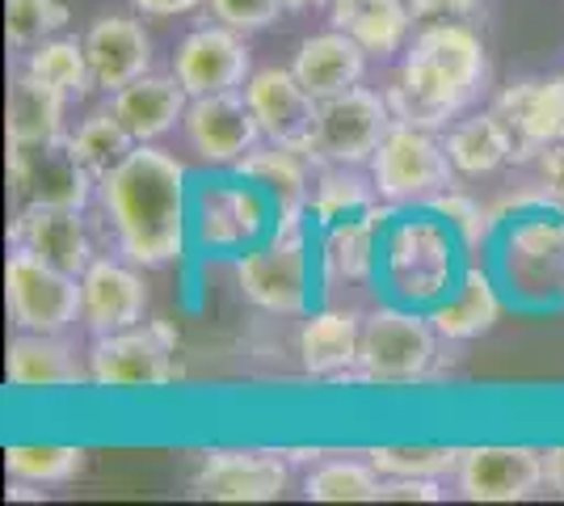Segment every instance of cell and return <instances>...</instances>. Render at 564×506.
Segmentation results:
<instances>
[{
	"mask_svg": "<svg viewBox=\"0 0 564 506\" xmlns=\"http://www.w3.org/2000/svg\"><path fill=\"white\" fill-rule=\"evenodd\" d=\"M489 60L471 25H425L400 60L397 80L383 89L392 119L443 131L485 89Z\"/></svg>",
	"mask_w": 564,
	"mask_h": 506,
	"instance_id": "cell-2",
	"label": "cell"
},
{
	"mask_svg": "<svg viewBox=\"0 0 564 506\" xmlns=\"http://www.w3.org/2000/svg\"><path fill=\"white\" fill-rule=\"evenodd\" d=\"M535 173H540V186L556 203H564V140H556V144H547L535 157Z\"/></svg>",
	"mask_w": 564,
	"mask_h": 506,
	"instance_id": "cell-43",
	"label": "cell"
},
{
	"mask_svg": "<svg viewBox=\"0 0 564 506\" xmlns=\"http://www.w3.org/2000/svg\"><path fill=\"white\" fill-rule=\"evenodd\" d=\"M148 313V288L143 274L115 258H94L89 270L80 274V321L89 334H118L140 325Z\"/></svg>",
	"mask_w": 564,
	"mask_h": 506,
	"instance_id": "cell-19",
	"label": "cell"
},
{
	"mask_svg": "<svg viewBox=\"0 0 564 506\" xmlns=\"http://www.w3.org/2000/svg\"><path fill=\"white\" fill-rule=\"evenodd\" d=\"M22 73L47 80L55 89H64L68 97H85L94 89V68H89V55H85V39H47L25 55Z\"/></svg>",
	"mask_w": 564,
	"mask_h": 506,
	"instance_id": "cell-36",
	"label": "cell"
},
{
	"mask_svg": "<svg viewBox=\"0 0 564 506\" xmlns=\"http://www.w3.org/2000/svg\"><path fill=\"white\" fill-rule=\"evenodd\" d=\"M501 309H506V291L494 279V270L468 262L459 288L451 291L443 304L430 309V321L443 334V342H471V337H485L494 330L501 321Z\"/></svg>",
	"mask_w": 564,
	"mask_h": 506,
	"instance_id": "cell-25",
	"label": "cell"
},
{
	"mask_svg": "<svg viewBox=\"0 0 564 506\" xmlns=\"http://www.w3.org/2000/svg\"><path fill=\"white\" fill-rule=\"evenodd\" d=\"M207 4H212L215 22L232 25L240 34L274 25L282 18V9H286V0H207Z\"/></svg>",
	"mask_w": 564,
	"mask_h": 506,
	"instance_id": "cell-40",
	"label": "cell"
},
{
	"mask_svg": "<svg viewBox=\"0 0 564 506\" xmlns=\"http://www.w3.org/2000/svg\"><path fill=\"white\" fill-rule=\"evenodd\" d=\"M110 110L127 122V131L140 144H156L165 131H173L186 119L189 94L177 76H152L143 73L140 80L122 85L118 94H110Z\"/></svg>",
	"mask_w": 564,
	"mask_h": 506,
	"instance_id": "cell-24",
	"label": "cell"
},
{
	"mask_svg": "<svg viewBox=\"0 0 564 506\" xmlns=\"http://www.w3.org/2000/svg\"><path fill=\"white\" fill-rule=\"evenodd\" d=\"M279 224L270 194L258 182L228 173L189 186V245L215 258H240L261 245Z\"/></svg>",
	"mask_w": 564,
	"mask_h": 506,
	"instance_id": "cell-6",
	"label": "cell"
},
{
	"mask_svg": "<svg viewBox=\"0 0 564 506\" xmlns=\"http://www.w3.org/2000/svg\"><path fill=\"white\" fill-rule=\"evenodd\" d=\"M392 122L397 119H392L388 97L367 89V85H354L346 94L321 101L316 131H312V144L304 157L312 161V169L371 165V157L383 144V136L392 131Z\"/></svg>",
	"mask_w": 564,
	"mask_h": 506,
	"instance_id": "cell-8",
	"label": "cell"
},
{
	"mask_svg": "<svg viewBox=\"0 0 564 506\" xmlns=\"http://www.w3.org/2000/svg\"><path fill=\"white\" fill-rule=\"evenodd\" d=\"M494 110L518 140L514 161H535L543 148L564 140V76H527L497 94Z\"/></svg>",
	"mask_w": 564,
	"mask_h": 506,
	"instance_id": "cell-18",
	"label": "cell"
},
{
	"mask_svg": "<svg viewBox=\"0 0 564 506\" xmlns=\"http://www.w3.org/2000/svg\"><path fill=\"white\" fill-rule=\"evenodd\" d=\"M207 0H131V9L143 13V18H177V13H189Z\"/></svg>",
	"mask_w": 564,
	"mask_h": 506,
	"instance_id": "cell-44",
	"label": "cell"
},
{
	"mask_svg": "<svg viewBox=\"0 0 564 506\" xmlns=\"http://www.w3.org/2000/svg\"><path fill=\"white\" fill-rule=\"evenodd\" d=\"M4 300L18 330L30 334H64L80 316V274L43 262L25 245H13L4 262Z\"/></svg>",
	"mask_w": 564,
	"mask_h": 506,
	"instance_id": "cell-11",
	"label": "cell"
},
{
	"mask_svg": "<svg viewBox=\"0 0 564 506\" xmlns=\"http://www.w3.org/2000/svg\"><path fill=\"white\" fill-rule=\"evenodd\" d=\"M186 140L189 148L207 161V165H236L245 152H253L261 136L258 119L249 110L245 94H207V97H189V110L186 119Z\"/></svg>",
	"mask_w": 564,
	"mask_h": 506,
	"instance_id": "cell-16",
	"label": "cell"
},
{
	"mask_svg": "<svg viewBox=\"0 0 564 506\" xmlns=\"http://www.w3.org/2000/svg\"><path fill=\"white\" fill-rule=\"evenodd\" d=\"M367 460L383 477H434V482H443L459 469L464 448H451V443H383V448H371Z\"/></svg>",
	"mask_w": 564,
	"mask_h": 506,
	"instance_id": "cell-37",
	"label": "cell"
},
{
	"mask_svg": "<svg viewBox=\"0 0 564 506\" xmlns=\"http://www.w3.org/2000/svg\"><path fill=\"white\" fill-rule=\"evenodd\" d=\"M312 219V216H307ZM307 219L295 224H274V233L249 254L232 258L236 288L245 291L249 304H258L274 316H307L316 300V274L321 258H312L316 249L307 241Z\"/></svg>",
	"mask_w": 564,
	"mask_h": 506,
	"instance_id": "cell-5",
	"label": "cell"
},
{
	"mask_svg": "<svg viewBox=\"0 0 564 506\" xmlns=\"http://www.w3.org/2000/svg\"><path fill=\"white\" fill-rule=\"evenodd\" d=\"M245 101H249L261 136L270 144L307 152L312 131H316V115H321V101L307 94L291 68H258L245 80Z\"/></svg>",
	"mask_w": 564,
	"mask_h": 506,
	"instance_id": "cell-13",
	"label": "cell"
},
{
	"mask_svg": "<svg viewBox=\"0 0 564 506\" xmlns=\"http://www.w3.org/2000/svg\"><path fill=\"white\" fill-rule=\"evenodd\" d=\"M68 4L59 0H4V34L13 47H39L68 25Z\"/></svg>",
	"mask_w": 564,
	"mask_h": 506,
	"instance_id": "cell-38",
	"label": "cell"
},
{
	"mask_svg": "<svg viewBox=\"0 0 564 506\" xmlns=\"http://www.w3.org/2000/svg\"><path fill=\"white\" fill-rule=\"evenodd\" d=\"M189 173L156 144H135L131 157L97 177V198L115 224L122 258L135 266H169L189 249Z\"/></svg>",
	"mask_w": 564,
	"mask_h": 506,
	"instance_id": "cell-1",
	"label": "cell"
},
{
	"mask_svg": "<svg viewBox=\"0 0 564 506\" xmlns=\"http://www.w3.org/2000/svg\"><path fill=\"white\" fill-rule=\"evenodd\" d=\"M173 76L186 85L189 97L228 94L240 89L253 76V60L240 43V30L232 25H203L189 30L173 51Z\"/></svg>",
	"mask_w": 564,
	"mask_h": 506,
	"instance_id": "cell-14",
	"label": "cell"
},
{
	"mask_svg": "<svg viewBox=\"0 0 564 506\" xmlns=\"http://www.w3.org/2000/svg\"><path fill=\"white\" fill-rule=\"evenodd\" d=\"M371 182H376L379 198L400 203V207L404 203L417 207L455 186V165L447 157V144L434 140V131L392 122V131L383 136V144L371 157Z\"/></svg>",
	"mask_w": 564,
	"mask_h": 506,
	"instance_id": "cell-9",
	"label": "cell"
},
{
	"mask_svg": "<svg viewBox=\"0 0 564 506\" xmlns=\"http://www.w3.org/2000/svg\"><path fill=\"white\" fill-rule=\"evenodd\" d=\"M291 482L279 452H207L194 469V494L215 503H274Z\"/></svg>",
	"mask_w": 564,
	"mask_h": 506,
	"instance_id": "cell-17",
	"label": "cell"
},
{
	"mask_svg": "<svg viewBox=\"0 0 564 506\" xmlns=\"http://www.w3.org/2000/svg\"><path fill=\"white\" fill-rule=\"evenodd\" d=\"M413 30L425 25H471L480 18V0H409Z\"/></svg>",
	"mask_w": 564,
	"mask_h": 506,
	"instance_id": "cell-41",
	"label": "cell"
},
{
	"mask_svg": "<svg viewBox=\"0 0 564 506\" xmlns=\"http://www.w3.org/2000/svg\"><path fill=\"white\" fill-rule=\"evenodd\" d=\"M85 55L94 68V85L106 94H118L122 85L140 80L152 68V39L135 18H97L85 34Z\"/></svg>",
	"mask_w": 564,
	"mask_h": 506,
	"instance_id": "cell-23",
	"label": "cell"
},
{
	"mask_svg": "<svg viewBox=\"0 0 564 506\" xmlns=\"http://www.w3.org/2000/svg\"><path fill=\"white\" fill-rule=\"evenodd\" d=\"M468 249L447 219L417 203L413 212H397L379 241V288L392 304L430 313L459 288L468 270Z\"/></svg>",
	"mask_w": 564,
	"mask_h": 506,
	"instance_id": "cell-3",
	"label": "cell"
},
{
	"mask_svg": "<svg viewBox=\"0 0 564 506\" xmlns=\"http://www.w3.org/2000/svg\"><path fill=\"white\" fill-rule=\"evenodd\" d=\"M4 376L18 392H55V388H80L89 380V363L76 359L64 334H22L9 342Z\"/></svg>",
	"mask_w": 564,
	"mask_h": 506,
	"instance_id": "cell-21",
	"label": "cell"
},
{
	"mask_svg": "<svg viewBox=\"0 0 564 506\" xmlns=\"http://www.w3.org/2000/svg\"><path fill=\"white\" fill-rule=\"evenodd\" d=\"M329 22L367 55H397L413 30L409 0H329Z\"/></svg>",
	"mask_w": 564,
	"mask_h": 506,
	"instance_id": "cell-29",
	"label": "cell"
},
{
	"mask_svg": "<svg viewBox=\"0 0 564 506\" xmlns=\"http://www.w3.org/2000/svg\"><path fill=\"white\" fill-rule=\"evenodd\" d=\"M34 165H30V203H47V207H85L89 194L97 191V177L85 165L72 161L64 144L30 148Z\"/></svg>",
	"mask_w": 564,
	"mask_h": 506,
	"instance_id": "cell-31",
	"label": "cell"
},
{
	"mask_svg": "<svg viewBox=\"0 0 564 506\" xmlns=\"http://www.w3.org/2000/svg\"><path fill=\"white\" fill-rule=\"evenodd\" d=\"M362 321L354 309H316L300 325V363L316 380H354L358 385V346H362Z\"/></svg>",
	"mask_w": 564,
	"mask_h": 506,
	"instance_id": "cell-22",
	"label": "cell"
},
{
	"mask_svg": "<svg viewBox=\"0 0 564 506\" xmlns=\"http://www.w3.org/2000/svg\"><path fill=\"white\" fill-rule=\"evenodd\" d=\"M316 4H329V0H286V9H316Z\"/></svg>",
	"mask_w": 564,
	"mask_h": 506,
	"instance_id": "cell-46",
	"label": "cell"
},
{
	"mask_svg": "<svg viewBox=\"0 0 564 506\" xmlns=\"http://www.w3.org/2000/svg\"><path fill=\"white\" fill-rule=\"evenodd\" d=\"M135 144H140V140L127 131V122L118 119L110 106H106V110H94L89 119L76 127V136L64 140V148L72 152V161L85 165L94 177H106L115 165H122Z\"/></svg>",
	"mask_w": 564,
	"mask_h": 506,
	"instance_id": "cell-33",
	"label": "cell"
},
{
	"mask_svg": "<svg viewBox=\"0 0 564 506\" xmlns=\"http://www.w3.org/2000/svg\"><path fill=\"white\" fill-rule=\"evenodd\" d=\"M312 503H379L383 498V473L371 460H325L304 482Z\"/></svg>",
	"mask_w": 564,
	"mask_h": 506,
	"instance_id": "cell-34",
	"label": "cell"
},
{
	"mask_svg": "<svg viewBox=\"0 0 564 506\" xmlns=\"http://www.w3.org/2000/svg\"><path fill=\"white\" fill-rule=\"evenodd\" d=\"M291 73L300 76V85L316 101H325V97H337L346 94V89H354V85H362L367 51L358 47L346 30L333 25L329 34H312V39L300 43Z\"/></svg>",
	"mask_w": 564,
	"mask_h": 506,
	"instance_id": "cell-26",
	"label": "cell"
},
{
	"mask_svg": "<svg viewBox=\"0 0 564 506\" xmlns=\"http://www.w3.org/2000/svg\"><path fill=\"white\" fill-rule=\"evenodd\" d=\"M455 482L468 503H522L547 485V469H543L540 448L480 443V448H464Z\"/></svg>",
	"mask_w": 564,
	"mask_h": 506,
	"instance_id": "cell-12",
	"label": "cell"
},
{
	"mask_svg": "<svg viewBox=\"0 0 564 506\" xmlns=\"http://www.w3.org/2000/svg\"><path fill=\"white\" fill-rule=\"evenodd\" d=\"M400 203H376L371 212L350 219H337L329 228H321L316 258H321V283H376L379 279V241L383 228L392 224Z\"/></svg>",
	"mask_w": 564,
	"mask_h": 506,
	"instance_id": "cell-15",
	"label": "cell"
},
{
	"mask_svg": "<svg viewBox=\"0 0 564 506\" xmlns=\"http://www.w3.org/2000/svg\"><path fill=\"white\" fill-rule=\"evenodd\" d=\"M489 270L518 313L564 309V207H531L497 219Z\"/></svg>",
	"mask_w": 564,
	"mask_h": 506,
	"instance_id": "cell-4",
	"label": "cell"
},
{
	"mask_svg": "<svg viewBox=\"0 0 564 506\" xmlns=\"http://www.w3.org/2000/svg\"><path fill=\"white\" fill-rule=\"evenodd\" d=\"M64 106H68V94L55 89L39 76H13L9 85V106H4V131L13 144L25 148H51L64 144Z\"/></svg>",
	"mask_w": 564,
	"mask_h": 506,
	"instance_id": "cell-28",
	"label": "cell"
},
{
	"mask_svg": "<svg viewBox=\"0 0 564 506\" xmlns=\"http://www.w3.org/2000/svg\"><path fill=\"white\" fill-rule=\"evenodd\" d=\"M85 448L80 443H9L4 448V469L9 477L34 485H64L85 469Z\"/></svg>",
	"mask_w": 564,
	"mask_h": 506,
	"instance_id": "cell-35",
	"label": "cell"
},
{
	"mask_svg": "<svg viewBox=\"0 0 564 506\" xmlns=\"http://www.w3.org/2000/svg\"><path fill=\"white\" fill-rule=\"evenodd\" d=\"M376 203H379L376 182H367L354 165H325V169H316V186H312L307 216H312L316 228H329L337 219L371 212Z\"/></svg>",
	"mask_w": 564,
	"mask_h": 506,
	"instance_id": "cell-32",
	"label": "cell"
},
{
	"mask_svg": "<svg viewBox=\"0 0 564 506\" xmlns=\"http://www.w3.org/2000/svg\"><path fill=\"white\" fill-rule=\"evenodd\" d=\"M173 355H177V330L169 321L101 334L89 346V380L110 392H152L177 376Z\"/></svg>",
	"mask_w": 564,
	"mask_h": 506,
	"instance_id": "cell-10",
	"label": "cell"
},
{
	"mask_svg": "<svg viewBox=\"0 0 564 506\" xmlns=\"http://www.w3.org/2000/svg\"><path fill=\"white\" fill-rule=\"evenodd\" d=\"M307 161L304 152L282 144H265L253 148L236 161V173L258 182L261 191L270 194L274 212H279V224H295V219H307V203H312V182H307Z\"/></svg>",
	"mask_w": 564,
	"mask_h": 506,
	"instance_id": "cell-27",
	"label": "cell"
},
{
	"mask_svg": "<svg viewBox=\"0 0 564 506\" xmlns=\"http://www.w3.org/2000/svg\"><path fill=\"white\" fill-rule=\"evenodd\" d=\"M425 207H430V212H438V216L455 228V237L464 241L468 258H471V254H480V249H489V241H494V219H489V212H485L476 198H468V194H455V191H443V194H434Z\"/></svg>",
	"mask_w": 564,
	"mask_h": 506,
	"instance_id": "cell-39",
	"label": "cell"
},
{
	"mask_svg": "<svg viewBox=\"0 0 564 506\" xmlns=\"http://www.w3.org/2000/svg\"><path fill=\"white\" fill-rule=\"evenodd\" d=\"M543 469H547V485L556 489V498H564V443L543 448Z\"/></svg>",
	"mask_w": 564,
	"mask_h": 506,
	"instance_id": "cell-45",
	"label": "cell"
},
{
	"mask_svg": "<svg viewBox=\"0 0 564 506\" xmlns=\"http://www.w3.org/2000/svg\"><path fill=\"white\" fill-rule=\"evenodd\" d=\"M438 342L430 313L404 309V304H379L362 321V346H358V385L379 388H413L430 380L438 363Z\"/></svg>",
	"mask_w": 564,
	"mask_h": 506,
	"instance_id": "cell-7",
	"label": "cell"
},
{
	"mask_svg": "<svg viewBox=\"0 0 564 506\" xmlns=\"http://www.w3.org/2000/svg\"><path fill=\"white\" fill-rule=\"evenodd\" d=\"M13 245H25L30 254H39L43 262L59 266L68 274H85L94 262V245L85 233L80 207H47V203H30L22 216L9 228Z\"/></svg>",
	"mask_w": 564,
	"mask_h": 506,
	"instance_id": "cell-20",
	"label": "cell"
},
{
	"mask_svg": "<svg viewBox=\"0 0 564 506\" xmlns=\"http://www.w3.org/2000/svg\"><path fill=\"white\" fill-rule=\"evenodd\" d=\"M443 489L434 477H383V503H438Z\"/></svg>",
	"mask_w": 564,
	"mask_h": 506,
	"instance_id": "cell-42",
	"label": "cell"
},
{
	"mask_svg": "<svg viewBox=\"0 0 564 506\" xmlns=\"http://www.w3.org/2000/svg\"><path fill=\"white\" fill-rule=\"evenodd\" d=\"M443 144H447L455 173H468V177H480V173H494V169L510 165L518 152L514 131H510V122L501 119L497 110H480V115L459 119L447 131Z\"/></svg>",
	"mask_w": 564,
	"mask_h": 506,
	"instance_id": "cell-30",
	"label": "cell"
}]
</instances>
